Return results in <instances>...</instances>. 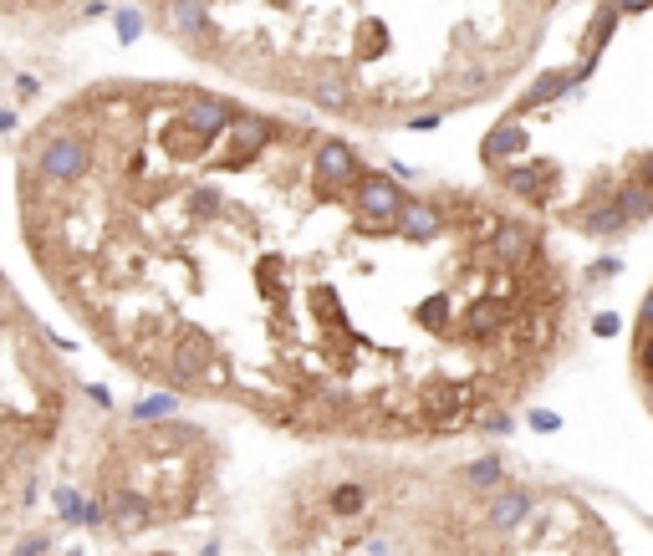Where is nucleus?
<instances>
[{"mask_svg":"<svg viewBox=\"0 0 653 556\" xmlns=\"http://www.w3.org/2000/svg\"><path fill=\"white\" fill-rule=\"evenodd\" d=\"M220 470V445L199 424L169 419V413H133L123 424L97 429L93 455V500L82 506V521L112 536L154 531L199 506L209 480Z\"/></svg>","mask_w":653,"mask_h":556,"instance_id":"nucleus-6","label":"nucleus"},{"mask_svg":"<svg viewBox=\"0 0 653 556\" xmlns=\"http://www.w3.org/2000/svg\"><path fill=\"white\" fill-rule=\"evenodd\" d=\"M291 552L337 556H618L587 495L526 475L506 455L312 464L287 495Z\"/></svg>","mask_w":653,"mask_h":556,"instance_id":"nucleus-4","label":"nucleus"},{"mask_svg":"<svg viewBox=\"0 0 653 556\" xmlns=\"http://www.w3.org/2000/svg\"><path fill=\"white\" fill-rule=\"evenodd\" d=\"M628 373H633V388L643 398V409L653 419V287L643 291L633 317V332H628Z\"/></svg>","mask_w":653,"mask_h":556,"instance_id":"nucleus-7","label":"nucleus"},{"mask_svg":"<svg viewBox=\"0 0 653 556\" xmlns=\"http://www.w3.org/2000/svg\"><path fill=\"white\" fill-rule=\"evenodd\" d=\"M480 174L582 240L653 225V0H592L567 57L490 123Z\"/></svg>","mask_w":653,"mask_h":556,"instance_id":"nucleus-3","label":"nucleus"},{"mask_svg":"<svg viewBox=\"0 0 653 556\" xmlns=\"http://www.w3.org/2000/svg\"><path fill=\"white\" fill-rule=\"evenodd\" d=\"M16 225L108 363L312 445L500 429L572 342L546 220L209 82L51 102L16 154Z\"/></svg>","mask_w":653,"mask_h":556,"instance_id":"nucleus-1","label":"nucleus"},{"mask_svg":"<svg viewBox=\"0 0 653 556\" xmlns=\"http://www.w3.org/2000/svg\"><path fill=\"white\" fill-rule=\"evenodd\" d=\"M230 87L388 133L480 108L542 51L561 0H138Z\"/></svg>","mask_w":653,"mask_h":556,"instance_id":"nucleus-2","label":"nucleus"},{"mask_svg":"<svg viewBox=\"0 0 653 556\" xmlns=\"http://www.w3.org/2000/svg\"><path fill=\"white\" fill-rule=\"evenodd\" d=\"M82 383L62 342L0 270V521L36 500L41 464L72 429Z\"/></svg>","mask_w":653,"mask_h":556,"instance_id":"nucleus-5","label":"nucleus"},{"mask_svg":"<svg viewBox=\"0 0 653 556\" xmlns=\"http://www.w3.org/2000/svg\"><path fill=\"white\" fill-rule=\"evenodd\" d=\"M62 0H0V16H47Z\"/></svg>","mask_w":653,"mask_h":556,"instance_id":"nucleus-8","label":"nucleus"}]
</instances>
